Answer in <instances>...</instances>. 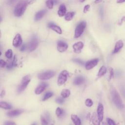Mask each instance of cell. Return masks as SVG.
<instances>
[{"label": "cell", "instance_id": "cell-9", "mask_svg": "<svg viewBox=\"0 0 125 125\" xmlns=\"http://www.w3.org/2000/svg\"><path fill=\"white\" fill-rule=\"evenodd\" d=\"M68 47V44L63 41H59L57 42V50L60 52H64L67 49Z\"/></svg>", "mask_w": 125, "mask_h": 125}, {"label": "cell", "instance_id": "cell-12", "mask_svg": "<svg viewBox=\"0 0 125 125\" xmlns=\"http://www.w3.org/2000/svg\"><path fill=\"white\" fill-rule=\"evenodd\" d=\"M97 113L100 121H102L104 118V106L101 103H99L98 105Z\"/></svg>", "mask_w": 125, "mask_h": 125}, {"label": "cell", "instance_id": "cell-8", "mask_svg": "<svg viewBox=\"0 0 125 125\" xmlns=\"http://www.w3.org/2000/svg\"><path fill=\"white\" fill-rule=\"evenodd\" d=\"M99 59L97 58H95L92 60H91L90 61H87L85 64V68L86 70H90L94 68L95 66H96L98 62H99Z\"/></svg>", "mask_w": 125, "mask_h": 125}, {"label": "cell", "instance_id": "cell-13", "mask_svg": "<svg viewBox=\"0 0 125 125\" xmlns=\"http://www.w3.org/2000/svg\"><path fill=\"white\" fill-rule=\"evenodd\" d=\"M47 84L45 83H40L35 89V93L37 95H39L41 94L46 88Z\"/></svg>", "mask_w": 125, "mask_h": 125}, {"label": "cell", "instance_id": "cell-24", "mask_svg": "<svg viewBox=\"0 0 125 125\" xmlns=\"http://www.w3.org/2000/svg\"><path fill=\"white\" fill-rule=\"evenodd\" d=\"M61 95V96L63 98H68L70 95V91L68 89H63L62 90Z\"/></svg>", "mask_w": 125, "mask_h": 125}, {"label": "cell", "instance_id": "cell-46", "mask_svg": "<svg viewBox=\"0 0 125 125\" xmlns=\"http://www.w3.org/2000/svg\"><path fill=\"white\" fill-rule=\"evenodd\" d=\"M32 125H36V124H33Z\"/></svg>", "mask_w": 125, "mask_h": 125}, {"label": "cell", "instance_id": "cell-32", "mask_svg": "<svg viewBox=\"0 0 125 125\" xmlns=\"http://www.w3.org/2000/svg\"><path fill=\"white\" fill-rule=\"evenodd\" d=\"M109 75L108 81H110L114 77V71L112 68L110 67L109 68Z\"/></svg>", "mask_w": 125, "mask_h": 125}, {"label": "cell", "instance_id": "cell-33", "mask_svg": "<svg viewBox=\"0 0 125 125\" xmlns=\"http://www.w3.org/2000/svg\"><path fill=\"white\" fill-rule=\"evenodd\" d=\"M72 61H73L74 62L78 63V64H79L80 65H83L84 64V62L81 60V59H72Z\"/></svg>", "mask_w": 125, "mask_h": 125}, {"label": "cell", "instance_id": "cell-43", "mask_svg": "<svg viewBox=\"0 0 125 125\" xmlns=\"http://www.w3.org/2000/svg\"><path fill=\"white\" fill-rule=\"evenodd\" d=\"M125 2V0H118L117 1V3H122Z\"/></svg>", "mask_w": 125, "mask_h": 125}, {"label": "cell", "instance_id": "cell-20", "mask_svg": "<svg viewBox=\"0 0 125 125\" xmlns=\"http://www.w3.org/2000/svg\"><path fill=\"white\" fill-rule=\"evenodd\" d=\"M91 120L92 122L93 125H100V121L98 118L97 114L94 112L92 114V115L91 116Z\"/></svg>", "mask_w": 125, "mask_h": 125}, {"label": "cell", "instance_id": "cell-7", "mask_svg": "<svg viewBox=\"0 0 125 125\" xmlns=\"http://www.w3.org/2000/svg\"><path fill=\"white\" fill-rule=\"evenodd\" d=\"M39 44L38 39L36 36H33L31 39L29 44H28V50L29 51L32 52L35 50L38 47Z\"/></svg>", "mask_w": 125, "mask_h": 125}, {"label": "cell", "instance_id": "cell-16", "mask_svg": "<svg viewBox=\"0 0 125 125\" xmlns=\"http://www.w3.org/2000/svg\"><path fill=\"white\" fill-rule=\"evenodd\" d=\"M123 45L124 43L122 40H118L117 42H116L114 46V49L113 51V53L115 54L118 53L123 47Z\"/></svg>", "mask_w": 125, "mask_h": 125}, {"label": "cell", "instance_id": "cell-21", "mask_svg": "<svg viewBox=\"0 0 125 125\" xmlns=\"http://www.w3.org/2000/svg\"><path fill=\"white\" fill-rule=\"evenodd\" d=\"M71 119L75 125H81V121L80 118L75 114L71 115Z\"/></svg>", "mask_w": 125, "mask_h": 125}, {"label": "cell", "instance_id": "cell-28", "mask_svg": "<svg viewBox=\"0 0 125 125\" xmlns=\"http://www.w3.org/2000/svg\"><path fill=\"white\" fill-rule=\"evenodd\" d=\"M63 110L62 108H61L60 107H58L56 108V114L57 117H60L62 116V115L63 114Z\"/></svg>", "mask_w": 125, "mask_h": 125}, {"label": "cell", "instance_id": "cell-15", "mask_svg": "<svg viewBox=\"0 0 125 125\" xmlns=\"http://www.w3.org/2000/svg\"><path fill=\"white\" fill-rule=\"evenodd\" d=\"M48 26L51 28L53 31H55L59 34H61L62 33V31L61 28L58 25L55 24L54 23L50 22L48 24Z\"/></svg>", "mask_w": 125, "mask_h": 125}, {"label": "cell", "instance_id": "cell-19", "mask_svg": "<svg viewBox=\"0 0 125 125\" xmlns=\"http://www.w3.org/2000/svg\"><path fill=\"white\" fill-rule=\"evenodd\" d=\"M85 81V79L84 77L79 76H77L73 80V83L75 85H81L83 83H84Z\"/></svg>", "mask_w": 125, "mask_h": 125}, {"label": "cell", "instance_id": "cell-36", "mask_svg": "<svg viewBox=\"0 0 125 125\" xmlns=\"http://www.w3.org/2000/svg\"><path fill=\"white\" fill-rule=\"evenodd\" d=\"M90 6L88 4H87L86 5H85L84 6V8H83V12L84 13H86L87 11H89V9H90Z\"/></svg>", "mask_w": 125, "mask_h": 125}, {"label": "cell", "instance_id": "cell-25", "mask_svg": "<svg viewBox=\"0 0 125 125\" xmlns=\"http://www.w3.org/2000/svg\"><path fill=\"white\" fill-rule=\"evenodd\" d=\"M0 106L1 108L5 109H10L12 108V106L10 104L4 102H0Z\"/></svg>", "mask_w": 125, "mask_h": 125}, {"label": "cell", "instance_id": "cell-40", "mask_svg": "<svg viewBox=\"0 0 125 125\" xmlns=\"http://www.w3.org/2000/svg\"><path fill=\"white\" fill-rule=\"evenodd\" d=\"M5 91L4 90H2L1 91V93H0V97L1 98H2L4 95H5Z\"/></svg>", "mask_w": 125, "mask_h": 125}, {"label": "cell", "instance_id": "cell-42", "mask_svg": "<svg viewBox=\"0 0 125 125\" xmlns=\"http://www.w3.org/2000/svg\"><path fill=\"white\" fill-rule=\"evenodd\" d=\"M100 13L101 14V16H103V8L101 7L100 9Z\"/></svg>", "mask_w": 125, "mask_h": 125}, {"label": "cell", "instance_id": "cell-27", "mask_svg": "<svg viewBox=\"0 0 125 125\" xmlns=\"http://www.w3.org/2000/svg\"><path fill=\"white\" fill-rule=\"evenodd\" d=\"M5 57L8 59H11L13 56V51L11 49H8L5 53Z\"/></svg>", "mask_w": 125, "mask_h": 125}, {"label": "cell", "instance_id": "cell-17", "mask_svg": "<svg viewBox=\"0 0 125 125\" xmlns=\"http://www.w3.org/2000/svg\"><path fill=\"white\" fill-rule=\"evenodd\" d=\"M23 111L21 109H15V110H13L7 112L6 115L8 117H15L19 115Z\"/></svg>", "mask_w": 125, "mask_h": 125}, {"label": "cell", "instance_id": "cell-5", "mask_svg": "<svg viewBox=\"0 0 125 125\" xmlns=\"http://www.w3.org/2000/svg\"><path fill=\"white\" fill-rule=\"evenodd\" d=\"M55 72L52 70H47L40 73L38 75V78L41 80H47L52 78L55 75Z\"/></svg>", "mask_w": 125, "mask_h": 125}, {"label": "cell", "instance_id": "cell-22", "mask_svg": "<svg viewBox=\"0 0 125 125\" xmlns=\"http://www.w3.org/2000/svg\"><path fill=\"white\" fill-rule=\"evenodd\" d=\"M107 71V69L106 68V67L104 65H103L102 66H101L97 73V77L98 78H100L102 76H103L104 74H105V73H106Z\"/></svg>", "mask_w": 125, "mask_h": 125}, {"label": "cell", "instance_id": "cell-44", "mask_svg": "<svg viewBox=\"0 0 125 125\" xmlns=\"http://www.w3.org/2000/svg\"><path fill=\"white\" fill-rule=\"evenodd\" d=\"M86 118H87V119L88 120H89V119H90V113H88V114L87 115Z\"/></svg>", "mask_w": 125, "mask_h": 125}, {"label": "cell", "instance_id": "cell-31", "mask_svg": "<svg viewBox=\"0 0 125 125\" xmlns=\"http://www.w3.org/2000/svg\"><path fill=\"white\" fill-rule=\"evenodd\" d=\"M93 104V101L90 99H87L85 101V104L87 107H91L92 106Z\"/></svg>", "mask_w": 125, "mask_h": 125}, {"label": "cell", "instance_id": "cell-30", "mask_svg": "<svg viewBox=\"0 0 125 125\" xmlns=\"http://www.w3.org/2000/svg\"><path fill=\"white\" fill-rule=\"evenodd\" d=\"M41 122L42 125H48V122L43 115L41 116Z\"/></svg>", "mask_w": 125, "mask_h": 125}, {"label": "cell", "instance_id": "cell-45", "mask_svg": "<svg viewBox=\"0 0 125 125\" xmlns=\"http://www.w3.org/2000/svg\"><path fill=\"white\" fill-rule=\"evenodd\" d=\"M102 0H96V1H94V2H95V3H98L101 2H102Z\"/></svg>", "mask_w": 125, "mask_h": 125}, {"label": "cell", "instance_id": "cell-14", "mask_svg": "<svg viewBox=\"0 0 125 125\" xmlns=\"http://www.w3.org/2000/svg\"><path fill=\"white\" fill-rule=\"evenodd\" d=\"M47 11L46 9H42L36 13L34 17V20L35 21H38L43 18V17L46 13Z\"/></svg>", "mask_w": 125, "mask_h": 125}, {"label": "cell", "instance_id": "cell-23", "mask_svg": "<svg viewBox=\"0 0 125 125\" xmlns=\"http://www.w3.org/2000/svg\"><path fill=\"white\" fill-rule=\"evenodd\" d=\"M75 15V13L74 12H69L66 13V14H65V16H64V19L66 21H71Z\"/></svg>", "mask_w": 125, "mask_h": 125}, {"label": "cell", "instance_id": "cell-2", "mask_svg": "<svg viewBox=\"0 0 125 125\" xmlns=\"http://www.w3.org/2000/svg\"><path fill=\"white\" fill-rule=\"evenodd\" d=\"M110 94L111 96L112 100L116 105V106L120 109H121L124 108V104H123V102L122 99L117 91V90L114 87H112L110 89Z\"/></svg>", "mask_w": 125, "mask_h": 125}, {"label": "cell", "instance_id": "cell-1", "mask_svg": "<svg viewBox=\"0 0 125 125\" xmlns=\"http://www.w3.org/2000/svg\"><path fill=\"white\" fill-rule=\"evenodd\" d=\"M31 2V1L27 0H21L19 1L16 5L14 8V15L18 17L21 16L24 13L27 6Z\"/></svg>", "mask_w": 125, "mask_h": 125}, {"label": "cell", "instance_id": "cell-18", "mask_svg": "<svg viewBox=\"0 0 125 125\" xmlns=\"http://www.w3.org/2000/svg\"><path fill=\"white\" fill-rule=\"evenodd\" d=\"M66 12V8L64 4H62L60 5L58 11V15L60 17L65 16Z\"/></svg>", "mask_w": 125, "mask_h": 125}, {"label": "cell", "instance_id": "cell-11", "mask_svg": "<svg viewBox=\"0 0 125 125\" xmlns=\"http://www.w3.org/2000/svg\"><path fill=\"white\" fill-rule=\"evenodd\" d=\"M22 43V40L21 35L20 34H17L15 36L13 41V45L15 47H19Z\"/></svg>", "mask_w": 125, "mask_h": 125}, {"label": "cell", "instance_id": "cell-41", "mask_svg": "<svg viewBox=\"0 0 125 125\" xmlns=\"http://www.w3.org/2000/svg\"><path fill=\"white\" fill-rule=\"evenodd\" d=\"M26 49V46L25 44H23L22 45V46L21 48V51H24Z\"/></svg>", "mask_w": 125, "mask_h": 125}, {"label": "cell", "instance_id": "cell-26", "mask_svg": "<svg viewBox=\"0 0 125 125\" xmlns=\"http://www.w3.org/2000/svg\"><path fill=\"white\" fill-rule=\"evenodd\" d=\"M53 95V92H46L45 95H44L43 98H42V101H46L47 100V99H48L49 98H50V97H51Z\"/></svg>", "mask_w": 125, "mask_h": 125}, {"label": "cell", "instance_id": "cell-34", "mask_svg": "<svg viewBox=\"0 0 125 125\" xmlns=\"http://www.w3.org/2000/svg\"><path fill=\"white\" fill-rule=\"evenodd\" d=\"M106 121L108 125H117V124L115 123V122L111 119L110 118H107Z\"/></svg>", "mask_w": 125, "mask_h": 125}, {"label": "cell", "instance_id": "cell-3", "mask_svg": "<svg viewBox=\"0 0 125 125\" xmlns=\"http://www.w3.org/2000/svg\"><path fill=\"white\" fill-rule=\"evenodd\" d=\"M31 81V76L29 75H27L24 76L20 84L19 85L18 87V92L20 93L22 92L27 87L29 83Z\"/></svg>", "mask_w": 125, "mask_h": 125}, {"label": "cell", "instance_id": "cell-29", "mask_svg": "<svg viewBox=\"0 0 125 125\" xmlns=\"http://www.w3.org/2000/svg\"><path fill=\"white\" fill-rule=\"evenodd\" d=\"M45 4L46 6L50 9H52L53 7V5L54 2L53 0H47L45 1Z\"/></svg>", "mask_w": 125, "mask_h": 125}, {"label": "cell", "instance_id": "cell-37", "mask_svg": "<svg viewBox=\"0 0 125 125\" xmlns=\"http://www.w3.org/2000/svg\"><path fill=\"white\" fill-rule=\"evenodd\" d=\"M3 125H17L15 122H14L13 121H6V122H4Z\"/></svg>", "mask_w": 125, "mask_h": 125}, {"label": "cell", "instance_id": "cell-6", "mask_svg": "<svg viewBox=\"0 0 125 125\" xmlns=\"http://www.w3.org/2000/svg\"><path fill=\"white\" fill-rule=\"evenodd\" d=\"M69 75V73L66 70L62 71L59 76H58L57 80V83L59 85H61L63 84L67 81L68 77Z\"/></svg>", "mask_w": 125, "mask_h": 125}, {"label": "cell", "instance_id": "cell-35", "mask_svg": "<svg viewBox=\"0 0 125 125\" xmlns=\"http://www.w3.org/2000/svg\"><path fill=\"white\" fill-rule=\"evenodd\" d=\"M56 102L59 104H62L64 102V100L62 98H58L56 99Z\"/></svg>", "mask_w": 125, "mask_h": 125}, {"label": "cell", "instance_id": "cell-38", "mask_svg": "<svg viewBox=\"0 0 125 125\" xmlns=\"http://www.w3.org/2000/svg\"><path fill=\"white\" fill-rule=\"evenodd\" d=\"M6 62L3 60L2 59H0V67L2 68V67H4L5 66V65H6Z\"/></svg>", "mask_w": 125, "mask_h": 125}, {"label": "cell", "instance_id": "cell-39", "mask_svg": "<svg viewBox=\"0 0 125 125\" xmlns=\"http://www.w3.org/2000/svg\"><path fill=\"white\" fill-rule=\"evenodd\" d=\"M45 118L47 120V121L49 122L50 121V115L48 112H46L45 113Z\"/></svg>", "mask_w": 125, "mask_h": 125}, {"label": "cell", "instance_id": "cell-4", "mask_svg": "<svg viewBox=\"0 0 125 125\" xmlns=\"http://www.w3.org/2000/svg\"><path fill=\"white\" fill-rule=\"evenodd\" d=\"M86 23L85 21H81L77 25L74 33V37L75 38H78L82 35L86 27Z\"/></svg>", "mask_w": 125, "mask_h": 125}, {"label": "cell", "instance_id": "cell-10", "mask_svg": "<svg viewBox=\"0 0 125 125\" xmlns=\"http://www.w3.org/2000/svg\"><path fill=\"white\" fill-rule=\"evenodd\" d=\"M83 46L84 44L82 42H78L73 45V50L75 53L79 54L81 52Z\"/></svg>", "mask_w": 125, "mask_h": 125}]
</instances>
